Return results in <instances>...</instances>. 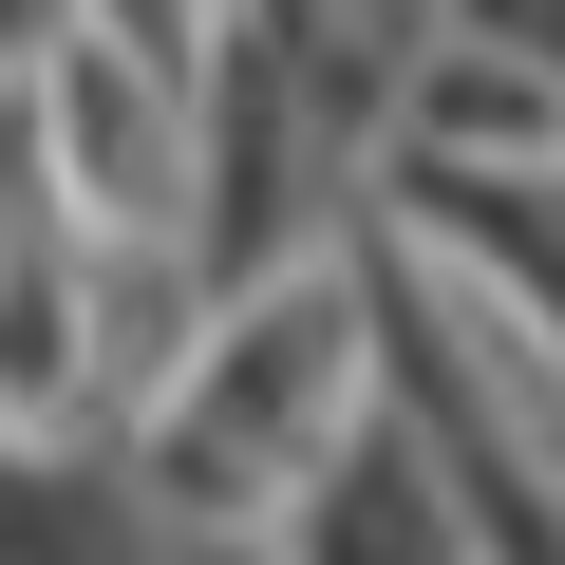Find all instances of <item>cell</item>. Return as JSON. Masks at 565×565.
<instances>
[{
	"label": "cell",
	"mask_w": 565,
	"mask_h": 565,
	"mask_svg": "<svg viewBox=\"0 0 565 565\" xmlns=\"http://www.w3.org/2000/svg\"><path fill=\"white\" fill-rule=\"evenodd\" d=\"M151 565H264V546H151Z\"/></svg>",
	"instance_id": "cell-3"
},
{
	"label": "cell",
	"mask_w": 565,
	"mask_h": 565,
	"mask_svg": "<svg viewBox=\"0 0 565 565\" xmlns=\"http://www.w3.org/2000/svg\"><path fill=\"white\" fill-rule=\"evenodd\" d=\"M264 565H471V509H452V471H434V434L377 396L302 490H282L264 527H245Z\"/></svg>",
	"instance_id": "cell-2"
},
{
	"label": "cell",
	"mask_w": 565,
	"mask_h": 565,
	"mask_svg": "<svg viewBox=\"0 0 565 565\" xmlns=\"http://www.w3.org/2000/svg\"><path fill=\"white\" fill-rule=\"evenodd\" d=\"M359 415H377V321H359V226H340L321 264H264L189 321V359L114 434V490L151 509V546H245Z\"/></svg>",
	"instance_id": "cell-1"
}]
</instances>
